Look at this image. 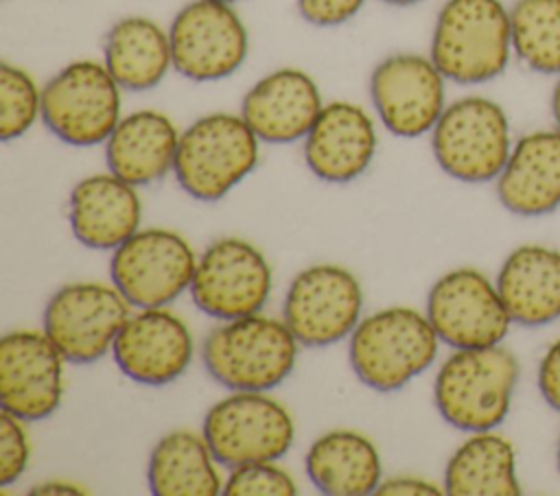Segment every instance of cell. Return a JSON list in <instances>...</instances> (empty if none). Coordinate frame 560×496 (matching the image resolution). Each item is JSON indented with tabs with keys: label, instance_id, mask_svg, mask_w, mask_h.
<instances>
[{
	"label": "cell",
	"instance_id": "obj_28",
	"mask_svg": "<svg viewBox=\"0 0 560 496\" xmlns=\"http://www.w3.org/2000/svg\"><path fill=\"white\" fill-rule=\"evenodd\" d=\"M510 22L516 57L532 72L560 76V0H516Z\"/></svg>",
	"mask_w": 560,
	"mask_h": 496
},
{
	"label": "cell",
	"instance_id": "obj_8",
	"mask_svg": "<svg viewBox=\"0 0 560 496\" xmlns=\"http://www.w3.org/2000/svg\"><path fill=\"white\" fill-rule=\"evenodd\" d=\"M293 433L289 411L265 391H234L203 420V439L228 468L280 459L291 448Z\"/></svg>",
	"mask_w": 560,
	"mask_h": 496
},
{
	"label": "cell",
	"instance_id": "obj_19",
	"mask_svg": "<svg viewBox=\"0 0 560 496\" xmlns=\"http://www.w3.org/2000/svg\"><path fill=\"white\" fill-rule=\"evenodd\" d=\"M376 151V129L368 111L348 101L322 107L304 138V160L315 177L346 184L368 170Z\"/></svg>",
	"mask_w": 560,
	"mask_h": 496
},
{
	"label": "cell",
	"instance_id": "obj_38",
	"mask_svg": "<svg viewBox=\"0 0 560 496\" xmlns=\"http://www.w3.org/2000/svg\"><path fill=\"white\" fill-rule=\"evenodd\" d=\"M556 461H558V470H560V437H558V446H556Z\"/></svg>",
	"mask_w": 560,
	"mask_h": 496
},
{
	"label": "cell",
	"instance_id": "obj_26",
	"mask_svg": "<svg viewBox=\"0 0 560 496\" xmlns=\"http://www.w3.org/2000/svg\"><path fill=\"white\" fill-rule=\"evenodd\" d=\"M444 492L451 496L521 494L512 441L492 430L470 435L446 463Z\"/></svg>",
	"mask_w": 560,
	"mask_h": 496
},
{
	"label": "cell",
	"instance_id": "obj_9",
	"mask_svg": "<svg viewBox=\"0 0 560 496\" xmlns=\"http://www.w3.org/2000/svg\"><path fill=\"white\" fill-rule=\"evenodd\" d=\"M129 319V302L116 286L74 282L61 286L46 304L44 332L77 365L103 358Z\"/></svg>",
	"mask_w": 560,
	"mask_h": 496
},
{
	"label": "cell",
	"instance_id": "obj_32",
	"mask_svg": "<svg viewBox=\"0 0 560 496\" xmlns=\"http://www.w3.org/2000/svg\"><path fill=\"white\" fill-rule=\"evenodd\" d=\"M365 0H298L302 17L315 26H337L359 13Z\"/></svg>",
	"mask_w": 560,
	"mask_h": 496
},
{
	"label": "cell",
	"instance_id": "obj_2",
	"mask_svg": "<svg viewBox=\"0 0 560 496\" xmlns=\"http://www.w3.org/2000/svg\"><path fill=\"white\" fill-rule=\"evenodd\" d=\"M516 380L518 361L510 350L464 347L442 363L433 400L451 426L466 433L494 430L510 413Z\"/></svg>",
	"mask_w": 560,
	"mask_h": 496
},
{
	"label": "cell",
	"instance_id": "obj_21",
	"mask_svg": "<svg viewBox=\"0 0 560 496\" xmlns=\"http://www.w3.org/2000/svg\"><path fill=\"white\" fill-rule=\"evenodd\" d=\"M140 219L136 188L114 173L85 177L72 188L70 227L85 247L116 249L138 232Z\"/></svg>",
	"mask_w": 560,
	"mask_h": 496
},
{
	"label": "cell",
	"instance_id": "obj_37",
	"mask_svg": "<svg viewBox=\"0 0 560 496\" xmlns=\"http://www.w3.org/2000/svg\"><path fill=\"white\" fill-rule=\"evenodd\" d=\"M387 4H396V7H409V4H416V2H422V0H383Z\"/></svg>",
	"mask_w": 560,
	"mask_h": 496
},
{
	"label": "cell",
	"instance_id": "obj_10",
	"mask_svg": "<svg viewBox=\"0 0 560 496\" xmlns=\"http://www.w3.org/2000/svg\"><path fill=\"white\" fill-rule=\"evenodd\" d=\"M197 258L168 229H140L114 249L109 273L120 295L138 308H160L190 288Z\"/></svg>",
	"mask_w": 560,
	"mask_h": 496
},
{
	"label": "cell",
	"instance_id": "obj_15",
	"mask_svg": "<svg viewBox=\"0 0 560 496\" xmlns=\"http://www.w3.org/2000/svg\"><path fill=\"white\" fill-rule=\"evenodd\" d=\"M370 96L381 122L400 138L433 131L444 111V74L431 57L396 52L370 76Z\"/></svg>",
	"mask_w": 560,
	"mask_h": 496
},
{
	"label": "cell",
	"instance_id": "obj_25",
	"mask_svg": "<svg viewBox=\"0 0 560 496\" xmlns=\"http://www.w3.org/2000/svg\"><path fill=\"white\" fill-rule=\"evenodd\" d=\"M105 66L120 87L151 90L173 66L171 37L149 17H122L105 37Z\"/></svg>",
	"mask_w": 560,
	"mask_h": 496
},
{
	"label": "cell",
	"instance_id": "obj_12",
	"mask_svg": "<svg viewBox=\"0 0 560 496\" xmlns=\"http://www.w3.org/2000/svg\"><path fill=\"white\" fill-rule=\"evenodd\" d=\"M173 66L190 81H219L247 57V28L228 2L192 0L179 9L171 28Z\"/></svg>",
	"mask_w": 560,
	"mask_h": 496
},
{
	"label": "cell",
	"instance_id": "obj_6",
	"mask_svg": "<svg viewBox=\"0 0 560 496\" xmlns=\"http://www.w3.org/2000/svg\"><path fill=\"white\" fill-rule=\"evenodd\" d=\"M512 146L505 109L486 96H464L446 105L431 131L435 162L466 184L497 179Z\"/></svg>",
	"mask_w": 560,
	"mask_h": 496
},
{
	"label": "cell",
	"instance_id": "obj_24",
	"mask_svg": "<svg viewBox=\"0 0 560 496\" xmlns=\"http://www.w3.org/2000/svg\"><path fill=\"white\" fill-rule=\"evenodd\" d=\"M306 474L322 494L365 496L381 485V459L365 435L330 430L311 444Z\"/></svg>",
	"mask_w": 560,
	"mask_h": 496
},
{
	"label": "cell",
	"instance_id": "obj_16",
	"mask_svg": "<svg viewBox=\"0 0 560 496\" xmlns=\"http://www.w3.org/2000/svg\"><path fill=\"white\" fill-rule=\"evenodd\" d=\"M63 356L46 332L15 330L0 341V404L22 422L46 420L61 402Z\"/></svg>",
	"mask_w": 560,
	"mask_h": 496
},
{
	"label": "cell",
	"instance_id": "obj_23",
	"mask_svg": "<svg viewBox=\"0 0 560 496\" xmlns=\"http://www.w3.org/2000/svg\"><path fill=\"white\" fill-rule=\"evenodd\" d=\"M179 135L166 114L155 109L133 111L120 118L107 138V168L131 186L153 184L173 170Z\"/></svg>",
	"mask_w": 560,
	"mask_h": 496
},
{
	"label": "cell",
	"instance_id": "obj_29",
	"mask_svg": "<svg viewBox=\"0 0 560 496\" xmlns=\"http://www.w3.org/2000/svg\"><path fill=\"white\" fill-rule=\"evenodd\" d=\"M42 116V92L28 72L18 66H0V138L4 142L24 135Z\"/></svg>",
	"mask_w": 560,
	"mask_h": 496
},
{
	"label": "cell",
	"instance_id": "obj_14",
	"mask_svg": "<svg viewBox=\"0 0 560 496\" xmlns=\"http://www.w3.org/2000/svg\"><path fill=\"white\" fill-rule=\"evenodd\" d=\"M361 306V286L348 269L315 264L298 273L291 282L282 321L300 345L326 347L357 328Z\"/></svg>",
	"mask_w": 560,
	"mask_h": 496
},
{
	"label": "cell",
	"instance_id": "obj_35",
	"mask_svg": "<svg viewBox=\"0 0 560 496\" xmlns=\"http://www.w3.org/2000/svg\"><path fill=\"white\" fill-rule=\"evenodd\" d=\"M31 494H85V492L72 483H59V481L52 483L50 481V483H42V485L33 487Z\"/></svg>",
	"mask_w": 560,
	"mask_h": 496
},
{
	"label": "cell",
	"instance_id": "obj_33",
	"mask_svg": "<svg viewBox=\"0 0 560 496\" xmlns=\"http://www.w3.org/2000/svg\"><path fill=\"white\" fill-rule=\"evenodd\" d=\"M538 389L545 402L560 411V339L545 350L538 363Z\"/></svg>",
	"mask_w": 560,
	"mask_h": 496
},
{
	"label": "cell",
	"instance_id": "obj_34",
	"mask_svg": "<svg viewBox=\"0 0 560 496\" xmlns=\"http://www.w3.org/2000/svg\"><path fill=\"white\" fill-rule=\"evenodd\" d=\"M440 492L442 489L438 485L422 479H413V476H396L376 487V494L381 496H405V494L422 496V494H440Z\"/></svg>",
	"mask_w": 560,
	"mask_h": 496
},
{
	"label": "cell",
	"instance_id": "obj_3",
	"mask_svg": "<svg viewBox=\"0 0 560 496\" xmlns=\"http://www.w3.org/2000/svg\"><path fill=\"white\" fill-rule=\"evenodd\" d=\"M208 374L232 391L278 387L298 358V339L284 321L247 315L217 326L201 350Z\"/></svg>",
	"mask_w": 560,
	"mask_h": 496
},
{
	"label": "cell",
	"instance_id": "obj_18",
	"mask_svg": "<svg viewBox=\"0 0 560 496\" xmlns=\"http://www.w3.org/2000/svg\"><path fill=\"white\" fill-rule=\"evenodd\" d=\"M317 83L298 68H280L243 96L241 116L262 142L287 144L306 138L322 111Z\"/></svg>",
	"mask_w": 560,
	"mask_h": 496
},
{
	"label": "cell",
	"instance_id": "obj_17",
	"mask_svg": "<svg viewBox=\"0 0 560 496\" xmlns=\"http://www.w3.org/2000/svg\"><path fill=\"white\" fill-rule=\"evenodd\" d=\"M114 361L120 371L140 385H168L192 361V336L186 323L160 308L129 315L114 341Z\"/></svg>",
	"mask_w": 560,
	"mask_h": 496
},
{
	"label": "cell",
	"instance_id": "obj_20",
	"mask_svg": "<svg viewBox=\"0 0 560 496\" xmlns=\"http://www.w3.org/2000/svg\"><path fill=\"white\" fill-rule=\"evenodd\" d=\"M501 205L518 216H542L560 208V129L521 135L497 177Z\"/></svg>",
	"mask_w": 560,
	"mask_h": 496
},
{
	"label": "cell",
	"instance_id": "obj_39",
	"mask_svg": "<svg viewBox=\"0 0 560 496\" xmlns=\"http://www.w3.org/2000/svg\"><path fill=\"white\" fill-rule=\"evenodd\" d=\"M217 2H228V4H232V2H236V0H217Z\"/></svg>",
	"mask_w": 560,
	"mask_h": 496
},
{
	"label": "cell",
	"instance_id": "obj_7",
	"mask_svg": "<svg viewBox=\"0 0 560 496\" xmlns=\"http://www.w3.org/2000/svg\"><path fill=\"white\" fill-rule=\"evenodd\" d=\"M42 120L66 144L107 142L120 120V85L105 63L72 61L44 85Z\"/></svg>",
	"mask_w": 560,
	"mask_h": 496
},
{
	"label": "cell",
	"instance_id": "obj_5",
	"mask_svg": "<svg viewBox=\"0 0 560 496\" xmlns=\"http://www.w3.org/2000/svg\"><path fill=\"white\" fill-rule=\"evenodd\" d=\"M258 162V135L234 114L197 118L179 135L175 153L177 184L199 201L223 199Z\"/></svg>",
	"mask_w": 560,
	"mask_h": 496
},
{
	"label": "cell",
	"instance_id": "obj_36",
	"mask_svg": "<svg viewBox=\"0 0 560 496\" xmlns=\"http://www.w3.org/2000/svg\"><path fill=\"white\" fill-rule=\"evenodd\" d=\"M551 116H553L556 127L560 129V79L556 81V85L551 90Z\"/></svg>",
	"mask_w": 560,
	"mask_h": 496
},
{
	"label": "cell",
	"instance_id": "obj_1",
	"mask_svg": "<svg viewBox=\"0 0 560 496\" xmlns=\"http://www.w3.org/2000/svg\"><path fill=\"white\" fill-rule=\"evenodd\" d=\"M512 22L501 0H446L438 13L431 59L444 79L477 85L503 74L510 63Z\"/></svg>",
	"mask_w": 560,
	"mask_h": 496
},
{
	"label": "cell",
	"instance_id": "obj_27",
	"mask_svg": "<svg viewBox=\"0 0 560 496\" xmlns=\"http://www.w3.org/2000/svg\"><path fill=\"white\" fill-rule=\"evenodd\" d=\"M149 487L158 496H217L223 483L214 468V454L206 439L175 430L164 435L149 459Z\"/></svg>",
	"mask_w": 560,
	"mask_h": 496
},
{
	"label": "cell",
	"instance_id": "obj_4",
	"mask_svg": "<svg viewBox=\"0 0 560 496\" xmlns=\"http://www.w3.org/2000/svg\"><path fill=\"white\" fill-rule=\"evenodd\" d=\"M438 332L413 308L376 310L357 323L350 336V365L357 378L376 391H396L431 367Z\"/></svg>",
	"mask_w": 560,
	"mask_h": 496
},
{
	"label": "cell",
	"instance_id": "obj_30",
	"mask_svg": "<svg viewBox=\"0 0 560 496\" xmlns=\"http://www.w3.org/2000/svg\"><path fill=\"white\" fill-rule=\"evenodd\" d=\"M225 496H295L298 487L293 479L273 461L245 463L232 468L223 483Z\"/></svg>",
	"mask_w": 560,
	"mask_h": 496
},
{
	"label": "cell",
	"instance_id": "obj_22",
	"mask_svg": "<svg viewBox=\"0 0 560 496\" xmlns=\"http://www.w3.org/2000/svg\"><path fill=\"white\" fill-rule=\"evenodd\" d=\"M499 295L514 323L538 328L560 317V251L521 245L501 264Z\"/></svg>",
	"mask_w": 560,
	"mask_h": 496
},
{
	"label": "cell",
	"instance_id": "obj_13",
	"mask_svg": "<svg viewBox=\"0 0 560 496\" xmlns=\"http://www.w3.org/2000/svg\"><path fill=\"white\" fill-rule=\"evenodd\" d=\"M269 291L271 269L247 240L219 238L197 258L190 297L210 317L228 321L256 315L267 304Z\"/></svg>",
	"mask_w": 560,
	"mask_h": 496
},
{
	"label": "cell",
	"instance_id": "obj_11",
	"mask_svg": "<svg viewBox=\"0 0 560 496\" xmlns=\"http://www.w3.org/2000/svg\"><path fill=\"white\" fill-rule=\"evenodd\" d=\"M427 317L440 341L455 350L501 345L514 323L497 284L468 267L444 273L431 286Z\"/></svg>",
	"mask_w": 560,
	"mask_h": 496
},
{
	"label": "cell",
	"instance_id": "obj_31",
	"mask_svg": "<svg viewBox=\"0 0 560 496\" xmlns=\"http://www.w3.org/2000/svg\"><path fill=\"white\" fill-rule=\"evenodd\" d=\"M28 463V439L22 420L2 409L0 420V485L15 483Z\"/></svg>",
	"mask_w": 560,
	"mask_h": 496
}]
</instances>
